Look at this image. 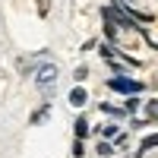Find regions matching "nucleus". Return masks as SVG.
<instances>
[{"mask_svg": "<svg viewBox=\"0 0 158 158\" xmlns=\"http://www.w3.org/2000/svg\"><path fill=\"white\" fill-rule=\"evenodd\" d=\"M108 85H111L114 92H127V95H136V92L142 89L139 82H133V79H123V76H114V79H111Z\"/></svg>", "mask_w": 158, "mask_h": 158, "instance_id": "1", "label": "nucleus"}, {"mask_svg": "<svg viewBox=\"0 0 158 158\" xmlns=\"http://www.w3.org/2000/svg\"><path fill=\"white\" fill-rule=\"evenodd\" d=\"M54 79H57V70L51 67V63H48V67H41V73H38V85H51Z\"/></svg>", "mask_w": 158, "mask_h": 158, "instance_id": "2", "label": "nucleus"}, {"mask_svg": "<svg viewBox=\"0 0 158 158\" xmlns=\"http://www.w3.org/2000/svg\"><path fill=\"white\" fill-rule=\"evenodd\" d=\"M85 98H89V95H85V89H73V92H70V104H73V108H82Z\"/></svg>", "mask_w": 158, "mask_h": 158, "instance_id": "3", "label": "nucleus"}, {"mask_svg": "<svg viewBox=\"0 0 158 158\" xmlns=\"http://www.w3.org/2000/svg\"><path fill=\"white\" fill-rule=\"evenodd\" d=\"M155 146H158V133H152V136H146V139H142L139 152H149V149H155Z\"/></svg>", "mask_w": 158, "mask_h": 158, "instance_id": "4", "label": "nucleus"}, {"mask_svg": "<svg viewBox=\"0 0 158 158\" xmlns=\"http://www.w3.org/2000/svg\"><path fill=\"white\" fill-rule=\"evenodd\" d=\"M85 133H89V127H85V117H79V120H76V136L82 139Z\"/></svg>", "mask_w": 158, "mask_h": 158, "instance_id": "5", "label": "nucleus"}, {"mask_svg": "<svg viewBox=\"0 0 158 158\" xmlns=\"http://www.w3.org/2000/svg\"><path fill=\"white\" fill-rule=\"evenodd\" d=\"M38 3V16H48V10H51V0H35Z\"/></svg>", "mask_w": 158, "mask_h": 158, "instance_id": "6", "label": "nucleus"}]
</instances>
